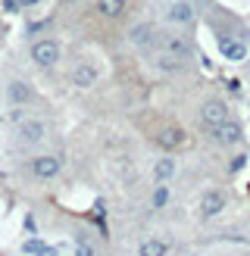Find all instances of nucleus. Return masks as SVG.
Masks as SVG:
<instances>
[{
    "label": "nucleus",
    "mask_w": 250,
    "mask_h": 256,
    "mask_svg": "<svg viewBox=\"0 0 250 256\" xmlns=\"http://www.w3.org/2000/svg\"><path fill=\"white\" fill-rule=\"evenodd\" d=\"M75 256H91V247H84V244H78V247H75Z\"/></svg>",
    "instance_id": "obj_22"
},
{
    "label": "nucleus",
    "mask_w": 250,
    "mask_h": 256,
    "mask_svg": "<svg viewBox=\"0 0 250 256\" xmlns=\"http://www.w3.org/2000/svg\"><path fill=\"white\" fill-rule=\"evenodd\" d=\"M150 203H154L156 210H160V206H166V203H169V188H166V184H160V188L154 190V197H150Z\"/></svg>",
    "instance_id": "obj_17"
},
{
    "label": "nucleus",
    "mask_w": 250,
    "mask_h": 256,
    "mask_svg": "<svg viewBox=\"0 0 250 256\" xmlns=\"http://www.w3.org/2000/svg\"><path fill=\"white\" fill-rule=\"evenodd\" d=\"M166 50L172 56H188V50H191V44L184 41V38H169V44H166Z\"/></svg>",
    "instance_id": "obj_16"
},
{
    "label": "nucleus",
    "mask_w": 250,
    "mask_h": 256,
    "mask_svg": "<svg viewBox=\"0 0 250 256\" xmlns=\"http://www.w3.org/2000/svg\"><path fill=\"white\" fill-rule=\"evenodd\" d=\"M191 19H194V6L188 4V0H178V4L169 6V22H175V25H188Z\"/></svg>",
    "instance_id": "obj_8"
},
{
    "label": "nucleus",
    "mask_w": 250,
    "mask_h": 256,
    "mask_svg": "<svg viewBox=\"0 0 250 256\" xmlns=\"http://www.w3.org/2000/svg\"><path fill=\"white\" fill-rule=\"evenodd\" d=\"M150 38H154V25H150V22H141V25H134V28H132V41L138 47H144Z\"/></svg>",
    "instance_id": "obj_14"
},
{
    "label": "nucleus",
    "mask_w": 250,
    "mask_h": 256,
    "mask_svg": "<svg viewBox=\"0 0 250 256\" xmlns=\"http://www.w3.org/2000/svg\"><path fill=\"white\" fill-rule=\"evenodd\" d=\"M172 175H175V160H172V156H162V160L154 166V178H156V182H169Z\"/></svg>",
    "instance_id": "obj_13"
},
{
    "label": "nucleus",
    "mask_w": 250,
    "mask_h": 256,
    "mask_svg": "<svg viewBox=\"0 0 250 256\" xmlns=\"http://www.w3.org/2000/svg\"><path fill=\"white\" fill-rule=\"evenodd\" d=\"M247 166V156H234V162H232V172H241Z\"/></svg>",
    "instance_id": "obj_20"
},
{
    "label": "nucleus",
    "mask_w": 250,
    "mask_h": 256,
    "mask_svg": "<svg viewBox=\"0 0 250 256\" xmlns=\"http://www.w3.org/2000/svg\"><path fill=\"white\" fill-rule=\"evenodd\" d=\"M22 250H25V253H32V256H41V253H44V240L32 238V240H25V244H22Z\"/></svg>",
    "instance_id": "obj_18"
},
{
    "label": "nucleus",
    "mask_w": 250,
    "mask_h": 256,
    "mask_svg": "<svg viewBox=\"0 0 250 256\" xmlns=\"http://www.w3.org/2000/svg\"><path fill=\"white\" fill-rule=\"evenodd\" d=\"M138 256H166V240H160V238L144 240V244L138 247Z\"/></svg>",
    "instance_id": "obj_12"
},
{
    "label": "nucleus",
    "mask_w": 250,
    "mask_h": 256,
    "mask_svg": "<svg viewBox=\"0 0 250 256\" xmlns=\"http://www.w3.org/2000/svg\"><path fill=\"white\" fill-rule=\"evenodd\" d=\"M32 175L38 182H50V178L60 175V160L56 156H34L32 160Z\"/></svg>",
    "instance_id": "obj_3"
},
{
    "label": "nucleus",
    "mask_w": 250,
    "mask_h": 256,
    "mask_svg": "<svg viewBox=\"0 0 250 256\" xmlns=\"http://www.w3.org/2000/svg\"><path fill=\"white\" fill-rule=\"evenodd\" d=\"M41 0H16V6H22V10H28V6H38Z\"/></svg>",
    "instance_id": "obj_21"
},
{
    "label": "nucleus",
    "mask_w": 250,
    "mask_h": 256,
    "mask_svg": "<svg viewBox=\"0 0 250 256\" xmlns=\"http://www.w3.org/2000/svg\"><path fill=\"white\" fill-rule=\"evenodd\" d=\"M191 256H197V253H191Z\"/></svg>",
    "instance_id": "obj_23"
},
{
    "label": "nucleus",
    "mask_w": 250,
    "mask_h": 256,
    "mask_svg": "<svg viewBox=\"0 0 250 256\" xmlns=\"http://www.w3.org/2000/svg\"><path fill=\"white\" fill-rule=\"evenodd\" d=\"M228 106L222 104V100H210V104H204V110H200V122H204V128L212 134L222 122H228Z\"/></svg>",
    "instance_id": "obj_2"
},
{
    "label": "nucleus",
    "mask_w": 250,
    "mask_h": 256,
    "mask_svg": "<svg viewBox=\"0 0 250 256\" xmlns=\"http://www.w3.org/2000/svg\"><path fill=\"white\" fill-rule=\"evenodd\" d=\"M156 144L162 150H178L184 144V132H182V128H162V132L156 134Z\"/></svg>",
    "instance_id": "obj_7"
},
{
    "label": "nucleus",
    "mask_w": 250,
    "mask_h": 256,
    "mask_svg": "<svg viewBox=\"0 0 250 256\" xmlns=\"http://www.w3.org/2000/svg\"><path fill=\"white\" fill-rule=\"evenodd\" d=\"M28 97H32V88L28 84H22V82H12L10 84V100H12V104H25Z\"/></svg>",
    "instance_id": "obj_15"
},
{
    "label": "nucleus",
    "mask_w": 250,
    "mask_h": 256,
    "mask_svg": "<svg viewBox=\"0 0 250 256\" xmlns=\"http://www.w3.org/2000/svg\"><path fill=\"white\" fill-rule=\"evenodd\" d=\"M219 50H222L225 60H244V54H247V47L238 44V41H232V38H222V41H219Z\"/></svg>",
    "instance_id": "obj_11"
},
{
    "label": "nucleus",
    "mask_w": 250,
    "mask_h": 256,
    "mask_svg": "<svg viewBox=\"0 0 250 256\" xmlns=\"http://www.w3.org/2000/svg\"><path fill=\"white\" fill-rule=\"evenodd\" d=\"M32 60L38 62V66H56V60H60V44L54 41V38H38V41L32 44Z\"/></svg>",
    "instance_id": "obj_1"
},
{
    "label": "nucleus",
    "mask_w": 250,
    "mask_h": 256,
    "mask_svg": "<svg viewBox=\"0 0 250 256\" xmlns=\"http://www.w3.org/2000/svg\"><path fill=\"white\" fill-rule=\"evenodd\" d=\"M97 12L106 19H119L125 12V0H97Z\"/></svg>",
    "instance_id": "obj_10"
},
{
    "label": "nucleus",
    "mask_w": 250,
    "mask_h": 256,
    "mask_svg": "<svg viewBox=\"0 0 250 256\" xmlns=\"http://www.w3.org/2000/svg\"><path fill=\"white\" fill-rule=\"evenodd\" d=\"M225 210V194L222 190H206L204 197H200V216H204V219H216V216Z\"/></svg>",
    "instance_id": "obj_4"
},
{
    "label": "nucleus",
    "mask_w": 250,
    "mask_h": 256,
    "mask_svg": "<svg viewBox=\"0 0 250 256\" xmlns=\"http://www.w3.org/2000/svg\"><path fill=\"white\" fill-rule=\"evenodd\" d=\"M160 69H162V72H178V69H182V62H178V60H172V56H162V60H160Z\"/></svg>",
    "instance_id": "obj_19"
},
{
    "label": "nucleus",
    "mask_w": 250,
    "mask_h": 256,
    "mask_svg": "<svg viewBox=\"0 0 250 256\" xmlns=\"http://www.w3.org/2000/svg\"><path fill=\"white\" fill-rule=\"evenodd\" d=\"M19 138L25 144H41L44 140V125L41 122H22L19 125Z\"/></svg>",
    "instance_id": "obj_9"
},
{
    "label": "nucleus",
    "mask_w": 250,
    "mask_h": 256,
    "mask_svg": "<svg viewBox=\"0 0 250 256\" xmlns=\"http://www.w3.org/2000/svg\"><path fill=\"white\" fill-rule=\"evenodd\" d=\"M212 138L219 140V144H225V147H232V144H241V138H244V132H241V125L238 122H222L216 132H212Z\"/></svg>",
    "instance_id": "obj_5"
},
{
    "label": "nucleus",
    "mask_w": 250,
    "mask_h": 256,
    "mask_svg": "<svg viewBox=\"0 0 250 256\" xmlns=\"http://www.w3.org/2000/svg\"><path fill=\"white\" fill-rule=\"evenodd\" d=\"M97 82V66H91V62H78V66L72 69V84L75 88H91Z\"/></svg>",
    "instance_id": "obj_6"
}]
</instances>
